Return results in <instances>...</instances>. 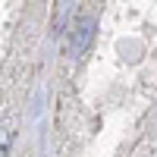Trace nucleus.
Here are the masks:
<instances>
[{
  "instance_id": "1",
  "label": "nucleus",
  "mask_w": 157,
  "mask_h": 157,
  "mask_svg": "<svg viewBox=\"0 0 157 157\" xmlns=\"http://www.w3.org/2000/svg\"><path fill=\"white\" fill-rule=\"evenodd\" d=\"M94 29H98V22L91 16L75 22V29H72V54H85L88 50V44L94 41Z\"/></svg>"
}]
</instances>
